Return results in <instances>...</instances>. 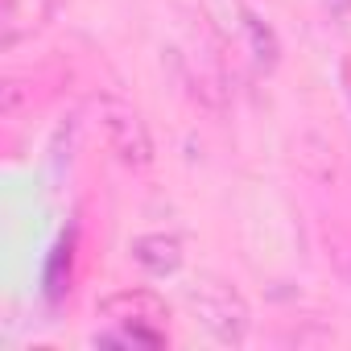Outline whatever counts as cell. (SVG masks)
<instances>
[{
	"label": "cell",
	"instance_id": "2",
	"mask_svg": "<svg viewBox=\"0 0 351 351\" xmlns=\"http://www.w3.org/2000/svg\"><path fill=\"white\" fill-rule=\"evenodd\" d=\"M99 318L120 326L116 335H95V343H141V347H161L165 343V302L145 289H120L99 302Z\"/></svg>",
	"mask_w": 351,
	"mask_h": 351
},
{
	"label": "cell",
	"instance_id": "1",
	"mask_svg": "<svg viewBox=\"0 0 351 351\" xmlns=\"http://www.w3.org/2000/svg\"><path fill=\"white\" fill-rule=\"evenodd\" d=\"M186 306L203 322V330L223 347H244L252 330V306L248 298L219 273H199L186 285Z\"/></svg>",
	"mask_w": 351,
	"mask_h": 351
},
{
	"label": "cell",
	"instance_id": "8",
	"mask_svg": "<svg viewBox=\"0 0 351 351\" xmlns=\"http://www.w3.org/2000/svg\"><path fill=\"white\" fill-rule=\"evenodd\" d=\"M326 256H330L335 273L343 277V285L351 289V236H343V232H326Z\"/></svg>",
	"mask_w": 351,
	"mask_h": 351
},
{
	"label": "cell",
	"instance_id": "5",
	"mask_svg": "<svg viewBox=\"0 0 351 351\" xmlns=\"http://www.w3.org/2000/svg\"><path fill=\"white\" fill-rule=\"evenodd\" d=\"M128 252H132V261L149 273V277H173L182 269V240L178 236H165V232H145V236H136L132 244H128Z\"/></svg>",
	"mask_w": 351,
	"mask_h": 351
},
{
	"label": "cell",
	"instance_id": "3",
	"mask_svg": "<svg viewBox=\"0 0 351 351\" xmlns=\"http://www.w3.org/2000/svg\"><path fill=\"white\" fill-rule=\"evenodd\" d=\"M95 116H99L104 145L116 153L120 165H128V169H149V165H153V136H149V124L141 120V112H136L128 99H120V95H99Z\"/></svg>",
	"mask_w": 351,
	"mask_h": 351
},
{
	"label": "cell",
	"instance_id": "7",
	"mask_svg": "<svg viewBox=\"0 0 351 351\" xmlns=\"http://www.w3.org/2000/svg\"><path fill=\"white\" fill-rule=\"evenodd\" d=\"M25 87L29 83H21V79H5V87H0V116H5V120H17L34 104V95Z\"/></svg>",
	"mask_w": 351,
	"mask_h": 351
},
{
	"label": "cell",
	"instance_id": "4",
	"mask_svg": "<svg viewBox=\"0 0 351 351\" xmlns=\"http://www.w3.org/2000/svg\"><path fill=\"white\" fill-rule=\"evenodd\" d=\"M62 0H0V50H13L29 38H38Z\"/></svg>",
	"mask_w": 351,
	"mask_h": 351
},
{
	"label": "cell",
	"instance_id": "6",
	"mask_svg": "<svg viewBox=\"0 0 351 351\" xmlns=\"http://www.w3.org/2000/svg\"><path fill=\"white\" fill-rule=\"evenodd\" d=\"M244 34H248V46H252L256 66H261V71H273V66H277V54H281L277 34H273L261 17H252V13H244Z\"/></svg>",
	"mask_w": 351,
	"mask_h": 351
}]
</instances>
